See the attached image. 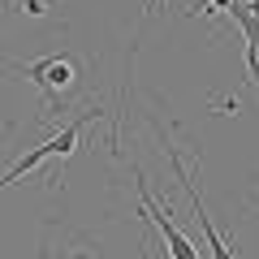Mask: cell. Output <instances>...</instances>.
I'll use <instances>...</instances> for the list:
<instances>
[{
    "label": "cell",
    "instance_id": "obj_2",
    "mask_svg": "<svg viewBox=\"0 0 259 259\" xmlns=\"http://www.w3.org/2000/svg\"><path fill=\"white\" fill-rule=\"evenodd\" d=\"M139 199H143L139 216H151V221L160 225V233H164V242H168V255H173V259H199V255H194V242L186 238V233L177 229L173 221H168V207L160 203L156 194H151V186L143 182V173H139Z\"/></svg>",
    "mask_w": 259,
    "mask_h": 259
},
{
    "label": "cell",
    "instance_id": "obj_4",
    "mask_svg": "<svg viewBox=\"0 0 259 259\" xmlns=\"http://www.w3.org/2000/svg\"><path fill=\"white\" fill-rule=\"evenodd\" d=\"M48 156H52V147H48V143H39V147H30L26 156H22L18 164L9 168V173H0V190H5V186H13V182H18V177H26L30 168H39V164H44Z\"/></svg>",
    "mask_w": 259,
    "mask_h": 259
},
{
    "label": "cell",
    "instance_id": "obj_8",
    "mask_svg": "<svg viewBox=\"0 0 259 259\" xmlns=\"http://www.w3.org/2000/svg\"><path fill=\"white\" fill-rule=\"evenodd\" d=\"M160 9V0H147V9H143V13H156Z\"/></svg>",
    "mask_w": 259,
    "mask_h": 259
},
{
    "label": "cell",
    "instance_id": "obj_3",
    "mask_svg": "<svg viewBox=\"0 0 259 259\" xmlns=\"http://www.w3.org/2000/svg\"><path fill=\"white\" fill-rule=\"evenodd\" d=\"M168 160H173V168H177V182H182V190L190 194L194 221H199V229H203V238H207V250H212V259H233L229 242H225L221 233L212 229V221H207V207H203V199H199V190H194V182H190V177H186V168H182V156H177V151H168Z\"/></svg>",
    "mask_w": 259,
    "mask_h": 259
},
{
    "label": "cell",
    "instance_id": "obj_5",
    "mask_svg": "<svg viewBox=\"0 0 259 259\" xmlns=\"http://www.w3.org/2000/svg\"><path fill=\"white\" fill-rule=\"evenodd\" d=\"M229 5L233 0H190V13H229Z\"/></svg>",
    "mask_w": 259,
    "mask_h": 259
},
{
    "label": "cell",
    "instance_id": "obj_7",
    "mask_svg": "<svg viewBox=\"0 0 259 259\" xmlns=\"http://www.w3.org/2000/svg\"><path fill=\"white\" fill-rule=\"evenodd\" d=\"M246 13H250V18H259V0H246Z\"/></svg>",
    "mask_w": 259,
    "mask_h": 259
},
{
    "label": "cell",
    "instance_id": "obj_1",
    "mask_svg": "<svg viewBox=\"0 0 259 259\" xmlns=\"http://www.w3.org/2000/svg\"><path fill=\"white\" fill-rule=\"evenodd\" d=\"M18 69H22L35 87H44L48 108H61L65 95L74 91V82H78V69H74V61H69V56H44V61L18 65Z\"/></svg>",
    "mask_w": 259,
    "mask_h": 259
},
{
    "label": "cell",
    "instance_id": "obj_6",
    "mask_svg": "<svg viewBox=\"0 0 259 259\" xmlns=\"http://www.w3.org/2000/svg\"><path fill=\"white\" fill-rule=\"evenodd\" d=\"M18 5H22V13L39 18V13H48V5H52V0H18Z\"/></svg>",
    "mask_w": 259,
    "mask_h": 259
}]
</instances>
